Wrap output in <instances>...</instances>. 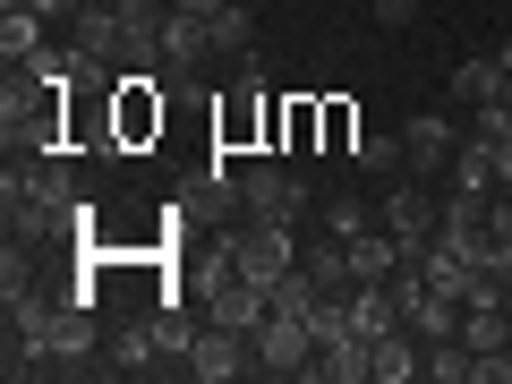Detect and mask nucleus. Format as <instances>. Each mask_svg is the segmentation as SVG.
Instances as JSON below:
<instances>
[{"instance_id": "1", "label": "nucleus", "mask_w": 512, "mask_h": 384, "mask_svg": "<svg viewBox=\"0 0 512 384\" xmlns=\"http://www.w3.org/2000/svg\"><path fill=\"white\" fill-rule=\"evenodd\" d=\"M231 265H239V274H248V282H256V291H265V299H274L282 282L299 274V248H291V222H256V214H248V231L231 239Z\"/></svg>"}, {"instance_id": "2", "label": "nucleus", "mask_w": 512, "mask_h": 384, "mask_svg": "<svg viewBox=\"0 0 512 384\" xmlns=\"http://www.w3.org/2000/svg\"><path fill=\"white\" fill-rule=\"evenodd\" d=\"M436 214H444V205H427V180H393V188H384V205H376V222H384L393 239H402V256H410V265H419L427 248H436Z\"/></svg>"}, {"instance_id": "3", "label": "nucleus", "mask_w": 512, "mask_h": 384, "mask_svg": "<svg viewBox=\"0 0 512 384\" xmlns=\"http://www.w3.org/2000/svg\"><path fill=\"white\" fill-rule=\"evenodd\" d=\"M188 376L197 384H231V376H248L256 367V333H239V325H205L197 342H188Z\"/></svg>"}, {"instance_id": "4", "label": "nucleus", "mask_w": 512, "mask_h": 384, "mask_svg": "<svg viewBox=\"0 0 512 384\" xmlns=\"http://www.w3.org/2000/svg\"><path fill=\"white\" fill-rule=\"evenodd\" d=\"M308 359H316V333H308V316H291V308H274L265 325H256V367L265 376H308Z\"/></svg>"}, {"instance_id": "5", "label": "nucleus", "mask_w": 512, "mask_h": 384, "mask_svg": "<svg viewBox=\"0 0 512 384\" xmlns=\"http://www.w3.org/2000/svg\"><path fill=\"white\" fill-rule=\"evenodd\" d=\"M239 205H248L256 222H299L308 188H299V171H282V163H248L239 171Z\"/></svg>"}, {"instance_id": "6", "label": "nucleus", "mask_w": 512, "mask_h": 384, "mask_svg": "<svg viewBox=\"0 0 512 384\" xmlns=\"http://www.w3.org/2000/svg\"><path fill=\"white\" fill-rule=\"evenodd\" d=\"M205 308H214V325H239V333H256L265 316H274V299L256 291L239 265H214V291H205Z\"/></svg>"}, {"instance_id": "7", "label": "nucleus", "mask_w": 512, "mask_h": 384, "mask_svg": "<svg viewBox=\"0 0 512 384\" xmlns=\"http://www.w3.org/2000/svg\"><path fill=\"white\" fill-rule=\"evenodd\" d=\"M163 18H171V0H120V60L128 69H163Z\"/></svg>"}, {"instance_id": "8", "label": "nucleus", "mask_w": 512, "mask_h": 384, "mask_svg": "<svg viewBox=\"0 0 512 384\" xmlns=\"http://www.w3.org/2000/svg\"><path fill=\"white\" fill-rule=\"evenodd\" d=\"M94 350H103V333H94V316H86V291H60V308H52V367H94Z\"/></svg>"}, {"instance_id": "9", "label": "nucleus", "mask_w": 512, "mask_h": 384, "mask_svg": "<svg viewBox=\"0 0 512 384\" xmlns=\"http://www.w3.org/2000/svg\"><path fill=\"white\" fill-rule=\"evenodd\" d=\"M393 325H402V282H359L350 291V333L359 342H384Z\"/></svg>"}, {"instance_id": "10", "label": "nucleus", "mask_w": 512, "mask_h": 384, "mask_svg": "<svg viewBox=\"0 0 512 384\" xmlns=\"http://www.w3.org/2000/svg\"><path fill=\"white\" fill-rule=\"evenodd\" d=\"M402 146H410V163H419V171H444V163H453V146H461V120H453V111H419V120L402 128Z\"/></svg>"}, {"instance_id": "11", "label": "nucleus", "mask_w": 512, "mask_h": 384, "mask_svg": "<svg viewBox=\"0 0 512 384\" xmlns=\"http://www.w3.org/2000/svg\"><path fill=\"white\" fill-rule=\"evenodd\" d=\"M367 367H376V384H410V376H427V342L410 325H393L384 342H367Z\"/></svg>"}, {"instance_id": "12", "label": "nucleus", "mask_w": 512, "mask_h": 384, "mask_svg": "<svg viewBox=\"0 0 512 384\" xmlns=\"http://www.w3.org/2000/svg\"><path fill=\"white\" fill-rule=\"evenodd\" d=\"M402 265H410V256H402V239H393V231H376V222L350 231V274H359V282H393Z\"/></svg>"}, {"instance_id": "13", "label": "nucleus", "mask_w": 512, "mask_h": 384, "mask_svg": "<svg viewBox=\"0 0 512 384\" xmlns=\"http://www.w3.org/2000/svg\"><path fill=\"white\" fill-rule=\"evenodd\" d=\"M205 52H214V26H205V18H180V9H171V18H163V77H188Z\"/></svg>"}, {"instance_id": "14", "label": "nucleus", "mask_w": 512, "mask_h": 384, "mask_svg": "<svg viewBox=\"0 0 512 384\" xmlns=\"http://www.w3.org/2000/svg\"><path fill=\"white\" fill-rule=\"evenodd\" d=\"M308 376H316V384H359V376H376V367H367V342H359V333H333V342H316Z\"/></svg>"}, {"instance_id": "15", "label": "nucleus", "mask_w": 512, "mask_h": 384, "mask_svg": "<svg viewBox=\"0 0 512 384\" xmlns=\"http://www.w3.org/2000/svg\"><path fill=\"white\" fill-rule=\"evenodd\" d=\"M299 265H308V282H316V291H342V299L359 291V274H350V239H342V231H325L308 256H299Z\"/></svg>"}, {"instance_id": "16", "label": "nucleus", "mask_w": 512, "mask_h": 384, "mask_svg": "<svg viewBox=\"0 0 512 384\" xmlns=\"http://www.w3.org/2000/svg\"><path fill=\"white\" fill-rule=\"evenodd\" d=\"M77 52L120 60V0H86V9H77Z\"/></svg>"}, {"instance_id": "17", "label": "nucleus", "mask_w": 512, "mask_h": 384, "mask_svg": "<svg viewBox=\"0 0 512 384\" xmlns=\"http://www.w3.org/2000/svg\"><path fill=\"white\" fill-rule=\"evenodd\" d=\"M103 367H120V376H154V367H163L154 316H146V325H120V333H111V359H103Z\"/></svg>"}, {"instance_id": "18", "label": "nucleus", "mask_w": 512, "mask_h": 384, "mask_svg": "<svg viewBox=\"0 0 512 384\" xmlns=\"http://www.w3.org/2000/svg\"><path fill=\"white\" fill-rule=\"evenodd\" d=\"M444 171H453V188H461V197H495V146H487V137H461Z\"/></svg>"}, {"instance_id": "19", "label": "nucleus", "mask_w": 512, "mask_h": 384, "mask_svg": "<svg viewBox=\"0 0 512 384\" xmlns=\"http://www.w3.org/2000/svg\"><path fill=\"white\" fill-rule=\"evenodd\" d=\"M461 342L487 359V350H512V325H504V299H487V308H461Z\"/></svg>"}, {"instance_id": "20", "label": "nucleus", "mask_w": 512, "mask_h": 384, "mask_svg": "<svg viewBox=\"0 0 512 384\" xmlns=\"http://www.w3.org/2000/svg\"><path fill=\"white\" fill-rule=\"evenodd\" d=\"M43 52V18L35 9H0V60L18 69V60H35Z\"/></svg>"}, {"instance_id": "21", "label": "nucleus", "mask_w": 512, "mask_h": 384, "mask_svg": "<svg viewBox=\"0 0 512 384\" xmlns=\"http://www.w3.org/2000/svg\"><path fill=\"white\" fill-rule=\"evenodd\" d=\"M427 376H436V384H470L478 376V350L461 342V333H453V342H427Z\"/></svg>"}, {"instance_id": "22", "label": "nucleus", "mask_w": 512, "mask_h": 384, "mask_svg": "<svg viewBox=\"0 0 512 384\" xmlns=\"http://www.w3.org/2000/svg\"><path fill=\"white\" fill-rule=\"evenodd\" d=\"M350 154H359V171H367V180H402V163H410V146H402V137H359Z\"/></svg>"}, {"instance_id": "23", "label": "nucleus", "mask_w": 512, "mask_h": 384, "mask_svg": "<svg viewBox=\"0 0 512 384\" xmlns=\"http://www.w3.org/2000/svg\"><path fill=\"white\" fill-rule=\"evenodd\" d=\"M487 94H504V69H495V60H461L453 69V103H487Z\"/></svg>"}, {"instance_id": "24", "label": "nucleus", "mask_w": 512, "mask_h": 384, "mask_svg": "<svg viewBox=\"0 0 512 384\" xmlns=\"http://www.w3.org/2000/svg\"><path fill=\"white\" fill-rule=\"evenodd\" d=\"M214 52H239V60L256 52V26H248V9H222V18H214Z\"/></svg>"}, {"instance_id": "25", "label": "nucleus", "mask_w": 512, "mask_h": 384, "mask_svg": "<svg viewBox=\"0 0 512 384\" xmlns=\"http://www.w3.org/2000/svg\"><path fill=\"white\" fill-rule=\"evenodd\" d=\"M154 342H163V367H171V359H188V342H197V325L163 308V316H154Z\"/></svg>"}, {"instance_id": "26", "label": "nucleus", "mask_w": 512, "mask_h": 384, "mask_svg": "<svg viewBox=\"0 0 512 384\" xmlns=\"http://www.w3.org/2000/svg\"><path fill=\"white\" fill-rule=\"evenodd\" d=\"M367 222H376V214H367L359 197H333V205H325V231H342V239H350V231H367Z\"/></svg>"}, {"instance_id": "27", "label": "nucleus", "mask_w": 512, "mask_h": 384, "mask_svg": "<svg viewBox=\"0 0 512 384\" xmlns=\"http://www.w3.org/2000/svg\"><path fill=\"white\" fill-rule=\"evenodd\" d=\"M470 384H512V350H487V359H478V376Z\"/></svg>"}, {"instance_id": "28", "label": "nucleus", "mask_w": 512, "mask_h": 384, "mask_svg": "<svg viewBox=\"0 0 512 384\" xmlns=\"http://www.w3.org/2000/svg\"><path fill=\"white\" fill-rule=\"evenodd\" d=\"M367 9H376L384 26H410V18H419V0H367Z\"/></svg>"}, {"instance_id": "29", "label": "nucleus", "mask_w": 512, "mask_h": 384, "mask_svg": "<svg viewBox=\"0 0 512 384\" xmlns=\"http://www.w3.org/2000/svg\"><path fill=\"white\" fill-rule=\"evenodd\" d=\"M0 9H35V18H69L77 0H0Z\"/></svg>"}, {"instance_id": "30", "label": "nucleus", "mask_w": 512, "mask_h": 384, "mask_svg": "<svg viewBox=\"0 0 512 384\" xmlns=\"http://www.w3.org/2000/svg\"><path fill=\"white\" fill-rule=\"evenodd\" d=\"M171 9H180V18H205V26H214L222 9H231V0H171Z\"/></svg>"}, {"instance_id": "31", "label": "nucleus", "mask_w": 512, "mask_h": 384, "mask_svg": "<svg viewBox=\"0 0 512 384\" xmlns=\"http://www.w3.org/2000/svg\"><path fill=\"white\" fill-rule=\"evenodd\" d=\"M495 188H512V137H495Z\"/></svg>"}, {"instance_id": "32", "label": "nucleus", "mask_w": 512, "mask_h": 384, "mask_svg": "<svg viewBox=\"0 0 512 384\" xmlns=\"http://www.w3.org/2000/svg\"><path fill=\"white\" fill-rule=\"evenodd\" d=\"M495 69H504V77H512V35H504V52H495Z\"/></svg>"}]
</instances>
